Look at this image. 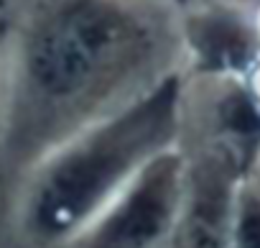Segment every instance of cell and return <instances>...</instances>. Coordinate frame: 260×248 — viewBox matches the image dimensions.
Returning a JSON list of instances; mask_svg holds the SVG:
<instances>
[{
    "mask_svg": "<svg viewBox=\"0 0 260 248\" xmlns=\"http://www.w3.org/2000/svg\"><path fill=\"white\" fill-rule=\"evenodd\" d=\"M184 79L166 72L115 113L79 131L18 184L16 228L28 248H64L153 156L176 146Z\"/></svg>",
    "mask_w": 260,
    "mask_h": 248,
    "instance_id": "obj_2",
    "label": "cell"
},
{
    "mask_svg": "<svg viewBox=\"0 0 260 248\" xmlns=\"http://www.w3.org/2000/svg\"><path fill=\"white\" fill-rule=\"evenodd\" d=\"M169 3H174V6H186L189 0H169Z\"/></svg>",
    "mask_w": 260,
    "mask_h": 248,
    "instance_id": "obj_8",
    "label": "cell"
},
{
    "mask_svg": "<svg viewBox=\"0 0 260 248\" xmlns=\"http://www.w3.org/2000/svg\"><path fill=\"white\" fill-rule=\"evenodd\" d=\"M186 156H153L122 192L64 248H169L184 192Z\"/></svg>",
    "mask_w": 260,
    "mask_h": 248,
    "instance_id": "obj_3",
    "label": "cell"
},
{
    "mask_svg": "<svg viewBox=\"0 0 260 248\" xmlns=\"http://www.w3.org/2000/svg\"><path fill=\"white\" fill-rule=\"evenodd\" d=\"M3 82H6V51L0 46V105H3Z\"/></svg>",
    "mask_w": 260,
    "mask_h": 248,
    "instance_id": "obj_7",
    "label": "cell"
},
{
    "mask_svg": "<svg viewBox=\"0 0 260 248\" xmlns=\"http://www.w3.org/2000/svg\"><path fill=\"white\" fill-rule=\"evenodd\" d=\"M174 36L146 0H36L6 51L0 174L18 182L166 72Z\"/></svg>",
    "mask_w": 260,
    "mask_h": 248,
    "instance_id": "obj_1",
    "label": "cell"
},
{
    "mask_svg": "<svg viewBox=\"0 0 260 248\" xmlns=\"http://www.w3.org/2000/svg\"><path fill=\"white\" fill-rule=\"evenodd\" d=\"M230 248H260V177L247 174L237 184Z\"/></svg>",
    "mask_w": 260,
    "mask_h": 248,
    "instance_id": "obj_6",
    "label": "cell"
},
{
    "mask_svg": "<svg viewBox=\"0 0 260 248\" xmlns=\"http://www.w3.org/2000/svg\"><path fill=\"white\" fill-rule=\"evenodd\" d=\"M184 41L197 72L214 77L242 74L255 59V34L245 18L227 8L191 13L184 23Z\"/></svg>",
    "mask_w": 260,
    "mask_h": 248,
    "instance_id": "obj_5",
    "label": "cell"
},
{
    "mask_svg": "<svg viewBox=\"0 0 260 248\" xmlns=\"http://www.w3.org/2000/svg\"><path fill=\"white\" fill-rule=\"evenodd\" d=\"M240 164L219 146L186 161L176 230L169 248H230Z\"/></svg>",
    "mask_w": 260,
    "mask_h": 248,
    "instance_id": "obj_4",
    "label": "cell"
}]
</instances>
